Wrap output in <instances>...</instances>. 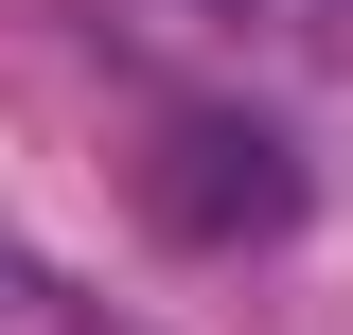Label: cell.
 <instances>
[{
    "mask_svg": "<svg viewBox=\"0 0 353 335\" xmlns=\"http://www.w3.org/2000/svg\"><path fill=\"white\" fill-rule=\"evenodd\" d=\"M141 212H159L176 247H265V230H301V159H283V124H248V106H194V124H159V159H141Z\"/></svg>",
    "mask_w": 353,
    "mask_h": 335,
    "instance_id": "1",
    "label": "cell"
}]
</instances>
